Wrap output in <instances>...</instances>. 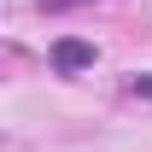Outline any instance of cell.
Here are the masks:
<instances>
[{
	"mask_svg": "<svg viewBox=\"0 0 152 152\" xmlns=\"http://www.w3.org/2000/svg\"><path fill=\"white\" fill-rule=\"evenodd\" d=\"M53 64H58L64 76H70V70H82V64H94V47H88V41H58Z\"/></svg>",
	"mask_w": 152,
	"mask_h": 152,
	"instance_id": "cell-1",
	"label": "cell"
},
{
	"mask_svg": "<svg viewBox=\"0 0 152 152\" xmlns=\"http://www.w3.org/2000/svg\"><path fill=\"white\" fill-rule=\"evenodd\" d=\"M134 94H152V76H134Z\"/></svg>",
	"mask_w": 152,
	"mask_h": 152,
	"instance_id": "cell-2",
	"label": "cell"
},
{
	"mask_svg": "<svg viewBox=\"0 0 152 152\" xmlns=\"http://www.w3.org/2000/svg\"><path fill=\"white\" fill-rule=\"evenodd\" d=\"M41 6H70V0H41Z\"/></svg>",
	"mask_w": 152,
	"mask_h": 152,
	"instance_id": "cell-3",
	"label": "cell"
}]
</instances>
